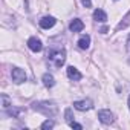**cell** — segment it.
I'll list each match as a JSON object with an SVG mask.
<instances>
[{
  "mask_svg": "<svg viewBox=\"0 0 130 130\" xmlns=\"http://www.w3.org/2000/svg\"><path fill=\"white\" fill-rule=\"evenodd\" d=\"M69 29H71L72 32H80V31L84 29V23H83L80 19H74V20L71 22V25H69Z\"/></svg>",
  "mask_w": 130,
  "mask_h": 130,
  "instance_id": "9c48e42d",
  "label": "cell"
},
{
  "mask_svg": "<svg viewBox=\"0 0 130 130\" xmlns=\"http://www.w3.org/2000/svg\"><path fill=\"white\" fill-rule=\"evenodd\" d=\"M31 107H32V110H35L47 118H54L58 113V106L54 101H34L31 104Z\"/></svg>",
  "mask_w": 130,
  "mask_h": 130,
  "instance_id": "6da1fadb",
  "label": "cell"
},
{
  "mask_svg": "<svg viewBox=\"0 0 130 130\" xmlns=\"http://www.w3.org/2000/svg\"><path fill=\"white\" fill-rule=\"evenodd\" d=\"M55 23H57V20H55L54 17H51V15H46V17H43V19L40 20V26H41L43 29H51Z\"/></svg>",
  "mask_w": 130,
  "mask_h": 130,
  "instance_id": "ba28073f",
  "label": "cell"
},
{
  "mask_svg": "<svg viewBox=\"0 0 130 130\" xmlns=\"http://www.w3.org/2000/svg\"><path fill=\"white\" fill-rule=\"evenodd\" d=\"M12 104H11V101H9V98H8V95H2V109H3V112H6L9 107H11Z\"/></svg>",
  "mask_w": 130,
  "mask_h": 130,
  "instance_id": "5bb4252c",
  "label": "cell"
},
{
  "mask_svg": "<svg viewBox=\"0 0 130 130\" xmlns=\"http://www.w3.org/2000/svg\"><path fill=\"white\" fill-rule=\"evenodd\" d=\"M130 25V11H128V14L122 19V22H119L118 23V26H116V31H121V29H124V28H127Z\"/></svg>",
  "mask_w": 130,
  "mask_h": 130,
  "instance_id": "4fadbf2b",
  "label": "cell"
},
{
  "mask_svg": "<svg viewBox=\"0 0 130 130\" xmlns=\"http://www.w3.org/2000/svg\"><path fill=\"white\" fill-rule=\"evenodd\" d=\"M81 3H83L86 8H90V6H92V2H90V0H81Z\"/></svg>",
  "mask_w": 130,
  "mask_h": 130,
  "instance_id": "d6986e66",
  "label": "cell"
},
{
  "mask_svg": "<svg viewBox=\"0 0 130 130\" xmlns=\"http://www.w3.org/2000/svg\"><path fill=\"white\" fill-rule=\"evenodd\" d=\"M11 77H12V81L15 84H22L26 81V72L20 68H12L11 69Z\"/></svg>",
  "mask_w": 130,
  "mask_h": 130,
  "instance_id": "3957f363",
  "label": "cell"
},
{
  "mask_svg": "<svg viewBox=\"0 0 130 130\" xmlns=\"http://www.w3.org/2000/svg\"><path fill=\"white\" fill-rule=\"evenodd\" d=\"M74 107L77 110H81V112H86V110H90L93 107V103L90 100H81V101H75L74 103Z\"/></svg>",
  "mask_w": 130,
  "mask_h": 130,
  "instance_id": "8992f818",
  "label": "cell"
},
{
  "mask_svg": "<svg viewBox=\"0 0 130 130\" xmlns=\"http://www.w3.org/2000/svg\"><path fill=\"white\" fill-rule=\"evenodd\" d=\"M128 109H130V96H128Z\"/></svg>",
  "mask_w": 130,
  "mask_h": 130,
  "instance_id": "ffe728a7",
  "label": "cell"
},
{
  "mask_svg": "<svg viewBox=\"0 0 130 130\" xmlns=\"http://www.w3.org/2000/svg\"><path fill=\"white\" fill-rule=\"evenodd\" d=\"M93 20L100 22V23H106L107 22V14L103 9H95L93 11Z\"/></svg>",
  "mask_w": 130,
  "mask_h": 130,
  "instance_id": "30bf717a",
  "label": "cell"
},
{
  "mask_svg": "<svg viewBox=\"0 0 130 130\" xmlns=\"http://www.w3.org/2000/svg\"><path fill=\"white\" fill-rule=\"evenodd\" d=\"M98 119H100L103 124L109 125V124H112V122L115 121V116H113V113H112L110 110L103 109V110H100V112H98Z\"/></svg>",
  "mask_w": 130,
  "mask_h": 130,
  "instance_id": "277c9868",
  "label": "cell"
},
{
  "mask_svg": "<svg viewBox=\"0 0 130 130\" xmlns=\"http://www.w3.org/2000/svg\"><path fill=\"white\" fill-rule=\"evenodd\" d=\"M69 125H71L72 128H77V130H81V128H83V125H81V124H78V122H75V121L69 122Z\"/></svg>",
  "mask_w": 130,
  "mask_h": 130,
  "instance_id": "e0dca14e",
  "label": "cell"
},
{
  "mask_svg": "<svg viewBox=\"0 0 130 130\" xmlns=\"http://www.w3.org/2000/svg\"><path fill=\"white\" fill-rule=\"evenodd\" d=\"M64 116H66V121H68V122H72V121H74V116H72V110H71V109H66V110H64Z\"/></svg>",
  "mask_w": 130,
  "mask_h": 130,
  "instance_id": "2e32d148",
  "label": "cell"
},
{
  "mask_svg": "<svg viewBox=\"0 0 130 130\" xmlns=\"http://www.w3.org/2000/svg\"><path fill=\"white\" fill-rule=\"evenodd\" d=\"M125 49H127V55H128V61H130V35L125 41Z\"/></svg>",
  "mask_w": 130,
  "mask_h": 130,
  "instance_id": "ac0fdd59",
  "label": "cell"
},
{
  "mask_svg": "<svg viewBox=\"0 0 130 130\" xmlns=\"http://www.w3.org/2000/svg\"><path fill=\"white\" fill-rule=\"evenodd\" d=\"M41 80H43V84H44L46 87H54V86H55V78H54L51 74H44Z\"/></svg>",
  "mask_w": 130,
  "mask_h": 130,
  "instance_id": "7c38bea8",
  "label": "cell"
},
{
  "mask_svg": "<svg viewBox=\"0 0 130 130\" xmlns=\"http://www.w3.org/2000/svg\"><path fill=\"white\" fill-rule=\"evenodd\" d=\"M54 125H55V122H54L52 119H46V121L41 124V128H43V130H49V128H52Z\"/></svg>",
  "mask_w": 130,
  "mask_h": 130,
  "instance_id": "9a60e30c",
  "label": "cell"
},
{
  "mask_svg": "<svg viewBox=\"0 0 130 130\" xmlns=\"http://www.w3.org/2000/svg\"><path fill=\"white\" fill-rule=\"evenodd\" d=\"M90 46V35H81L80 40H78V47L80 49H89Z\"/></svg>",
  "mask_w": 130,
  "mask_h": 130,
  "instance_id": "8fae6325",
  "label": "cell"
},
{
  "mask_svg": "<svg viewBox=\"0 0 130 130\" xmlns=\"http://www.w3.org/2000/svg\"><path fill=\"white\" fill-rule=\"evenodd\" d=\"M28 47H29L32 52H40V51L43 49V43H41L40 38H37V37H31V38L28 40Z\"/></svg>",
  "mask_w": 130,
  "mask_h": 130,
  "instance_id": "5b68a950",
  "label": "cell"
},
{
  "mask_svg": "<svg viewBox=\"0 0 130 130\" xmlns=\"http://www.w3.org/2000/svg\"><path fill=\"white\" fill-rule=\"evenodd\" d=\"M68 77H69L72 81H80V80L83 78L81 72H80L77 68H74V66H69V68H68Z\"/></svg>",
  "mask_w": 130,
  "mask_h": 130,
  "instance_id": "52a82bcc",
  "label": "cell"
},
{
  "mask_svg": "<svg viewBox=\"0 0 130 130\" xmlns=\"http://www.w3.org/2000/svg\"><path fill=\"white\" fill-rule=\"evenodd\" d=\"M47 60H49V63H52V66L54 68H61L63 64H64V61H66V51L64 49H51V51H47Z\"/></svg>",
  "mask_w": 130,
  "mask_h": 130,
  "instance_id": "7a4b0ae2",
  "label": "cell"
}]
</instances>
